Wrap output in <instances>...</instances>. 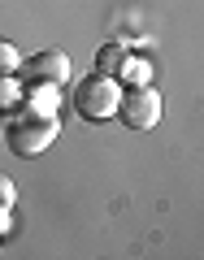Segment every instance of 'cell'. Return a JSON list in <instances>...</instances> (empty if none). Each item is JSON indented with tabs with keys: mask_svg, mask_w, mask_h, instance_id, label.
<instances>
[{
	"mask_svg": "<svg viewBox=\"0 0 204 260\" xmlns=\"http://www.w3.org/2000/svg\"><path fill=\"white\" fill-rule=\"evenodd\" d=\"M56 135H61L56 117H39V113H26V109H18L9 117V126H5V143L22 160H35L39 152H48L56 143Z\"/></svg>",
	"mask_w": 204,
	"mask_h": 260,
	"instance_id": "6da1fadb",
	"label": "cell"
},
{
	"mask_svg": "<svg viewBox=\"0 0 204 260\" xmlns=\"http://www.w3.org/2000/svg\"><path fill=\"white\" fill-rule=\"evenodd\" d=\"M118 95L122 83L109 74H92V78H78L74 83V113L87 121H109L113 109H118Z\"/></svg>",
	"mask_w": 204,
	"mask_h": 260,
	"instance_id": "7a4b0ae2",
	"label": "cell"
},
{
	"mask_svg": "<svg viewBox=\"0 0 204 260\" xmlns=\"http://www.w3.org/2000/svg\"><path fill=\"white\" fill-rule=\"evenodd\" d=\"M113 117L122 121V126L130 130H152L161 121V91L152 83H135L126 87V91L118 95V109H113Z\"/></svg>",
	"mask_w": 204,
	"mask_h": 260,
	"instance_id": "3957f363",
	"label": "cell"
},
{
	"mask_svg": "<svg viewBox=\"0 0 204 260\" xmlns=\"http://www.w3.org/2000/svg\"><path fill=\"white\" fill-rule=\"evenodd\" d=\"M18 70H26L31 78H44V83H70V74H74V65H70V56L61 48H44V52L26 56Z\"/></svg>",
	"mask_w": 204,
	"mask_h": 260,
	"instance_id": "277c9868",
	"label": "cell"
},
{
	"mask_svg": "<svg viewBox=\"0 0 204 260\" xmlns=\"http://www.w3.org/2000/svg\"><path fill=\"white\" fill-rule=\"evenodd\" d=\"M22 109L39 113V117H56L61 109V83H44V78H31L22 87Z\"/></svg>",
	"mask_w": 204,
	"mask_h": 260,
	"instance_id": "5b68a950",
	"label": "cell"
},
{
	"mask_svg": "<svg viewBox=\"0 0 204 260\" xmlns=\"http://www.w3.org/2000/svg\"><path fill=\"white\" fill-rule=\"evenodd\" d=\"M126 48L122 44H104L100 52H96V74H109V78H118L122 74V65H126Z\"/></svg>",
	"mask_w": 204,
	"mask_h": 260,
	"instance_id": "8992f818",
	"label": "cell"
},
{
	"mask_svg": "<svg viewBox=\"0 0 204 260\" xmlns=\"http://www.w3.org/2000/svg\"><path fill=\"white\" fill-rule=\"evenodd\" d=\"M22 87H26L22 78L0 74V113H9V117H13V113L22 109Z\"/></svg>",
	"mask_w": 204,
	"mask_h": 260,
	"instance_id": "52a82bcc",
	"label": "cell"
},
{
	"mask_svg": "<svg viewBox=\"0 0 204 260\" xmlns=\"http://www.w3.org/2000/svg\"><path fill=\"white\" fill-rule=\"evenodd\" d=\"M18 65H22V52H18V44L0 35V74H18Z\"/></svg>",
	"mask_w": 204,
	"mask_h": 260,
	"instance_id": "ba28073f",
	"label": "cell"
},
{
	"mask_svg": "<svg viewBox=\"0 0 204 260\" xmlns=\"http://www.w3.org/2000/svg\"><path fill=\"white\" fill-rule=\"evenodd\" d=\"M148 78H152V70H148V65H139L135 56H126V65H122L118 83H130V87H135V83H148Z\"/></svg>",
	"mask_w": 204,
	"mask_h": 260,
	"instance_id": "9c48e42d",
	"label": "cell"
},
{
	"mask_svg": "<svg viewBox=\"0 0 204 260\" xmlns=\"http://www.w3.org/2000/svg\"><path fill=\"white\" fill-rule=\"evenodd\" d=\"M13 195H18V191H13V178H5V174H0V204H5V208H13Z\"/></svg>",
	"mask_w": 204,
	"mask_h": 260,
	"instance_id": "30bf717a",
	"label": "cell"
},
{
	"mask_svg": "<svg viewBox=\"0 0 204 260\" xmlns=\"http://www.w3.org/2000/svg\"><path fill=\"white\" fill-rule=\"evenodd\" d=\"M5 230H9V208L0 204V234H5Z\"/></svg>",
	"mask_w": 204,
	"mask_h": 260,
	"instance_id": "8fae6325",
	"label": "cell"
}]
</instances>
